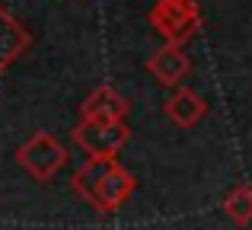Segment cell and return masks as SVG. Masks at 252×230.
Returning a JSON list of instances; mask_svg holds the SVG:
<instances>
[{
  "label": "cell",
  "mask_w": 252,
  "mask_h": 230,
  "mask_svg": "<svg viewBox=\"0 0 252 230\" xmlns=\"http://www.w3.org/2000/svg\"><path fill=\"white\" fill-rule=\"evenodd\" d=\"M32 45V35L6 6H0V74L13 67V61L26 55V48Z\"/></svg>",
  "instance_id": "cell-7"
},
{
  "label": "cell",
  "mask_w": 252,
  "mask_h": 230,
  "mask_svg": "<svg viewBox=\"0 0 252 230\" xmlns=\"http://www.w3.org/2000/svg\"><path fill=\"white\" fill-rule=\"evenodd\" d=\"M109 163H112V160H99V157H86V163H83V166H77V173H74V179H70V186H74V192L80 195L83 201H90V198H93V192H96L99 179L105 176V169H109Z\"/></svg>",
  "instance_id": "cell-9"
},
{
  "label": "cell",
  "mask_w": 252,
  "mask_h": 230,
  "mask_svg": "<svg viewBox=\"0 0 252 230\" xmlns=\"http://www.w3.org/2000/svg\"><path fill=\"white\" fill-rule=\"evenodd\" d=\"M131 141V128L125 122H83L74 128V144L86 157L99 160H115L122 147Z\"/></svg>",
  "instance_id": "cell-3"
},
{
  "label": "cell",
  "mask_w": 252,
  "mask_h": 230,
  "mask_svg": "<svg viewBox=\"0 0 252 230\" xmlns=\"http://www.w3.org/2000/svg\"><path fill=\"white\" fill-rule=\"evenodd\" d=\"M147 70H150V77H157V83H163V87H179V83L189 77L191 61L179 45H163V48H157L154 55L147 58Z\"/></svg>",
  "instance_id": "cell-6"
},
{
  "label": "cell",
  "mask_w": 252,
  "mask_h": 230,
  "mask_svg": "<svg viewBox=\"0 0 252 230\" xmlns=\"http://www.w3.org/2000/svg\"><path fill=\"white\" fill-rule=\"evenodd\" d=\"M134 189H137L134 173H128V169H125L122 163L112 160V163H109V169H105V176L99 179L96 192H93L90 205L96 208L99 214H115L118 208H122L125 201H128L131 195H134Z\"/></svg>",
  "instance_id": "cell-4"
},
{
  "label": "cell",
  "mask_w": 252,
  "mask_h": 230,
  "mask_svg": "<svg viewBox=\"0 0 252 230\" xmlns=\"http://www.w3.org/2000/svg\"><path fill=\"white\" fill-rule=\"evenodd\" d=\"M150 26L166 38V45L182 48L201 29V6L198 0H157L150 6Z\"/></svg>",
  "instance_id": "cell-1"
},
{
  "label": "cell",
  "mask_w": 252,
  "mask_h": 230,
  "mask_svg": "<svg viewBox=\"0 0 252 230\" xmlns=\"http://www.w3.org/2000/svg\"><path fill=\"white\" fill-rule=\"evenodd\" d=\"M223 214L233 224H249L252 221V182H240L230 189V195L223 198Z\"/></svg>",
  "instance_id": "cell-10"
},
{
  "label": "cell",
  "mask_w": 252,
  "mask_h": 230,
  "mask_svg": "<svg viewBox=\"0 0 252 230\" xmlns=\"http://www.w3.org/2000/svg\"><path fill=\"white\" fill-rule=\"evenodd\" d=\"M125 115H128V99L115 87H96L80 102L83 122H125Z\"/></svg>",
  "instance_id": "cell-5"
},
{
  "label": "cell",
  "mask_w": 252,
  "mask_h": 230,
  "mask_svg": "<svg viewBox=\"0 0 252 230\" xmlns=\"http://www.w3.org/2000/svg\"><path fill=\"white\" fill-rule=\"evenodd\" d=\"M16 163H19V169H26L35 182H51L61 173V166L67 163V147H64L51 131H35V134L16 150Z\"/></svg>",
  "instance_id": "cell-2"
},
{
  "label": "cell",
  "mask_w": 252,
  "mask_h": 230,
  "mask_svg": "<svg viewBox=\"0 0 252 230\" xmlns=\"http://www.w3.org/2000/svg\"><path fill=\"white\" fill-rule=\"evenodd\" d=\"M163 115H166L172 125H179V128H195V125L208 115V102H204L195 90L179 87L176 93L163 102Z\"/></svg>",
  "instance_id": "cell-8"
}]
</instances>
